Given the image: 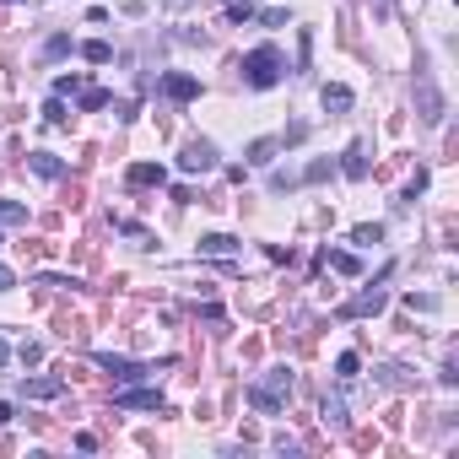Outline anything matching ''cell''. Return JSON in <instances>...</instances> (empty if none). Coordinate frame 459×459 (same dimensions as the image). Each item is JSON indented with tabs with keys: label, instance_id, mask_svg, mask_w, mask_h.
I'll use <instances>...</instances> for the list:
<instances>
[{
	"label": "cell",
	"instance_id": "6da1fadb",
	"mask_svg": "<svg viewBox=\"0 0 459 459\" xmlns=\"http://www.w3.org/2000/svg\"><path fill=\"white\" fill-rule=\"evenodd\" d=\"M281 76H287V60H281V49H276V43H259V49H249V54H243V82H249L254 92L276 86Z\"/></svg>",
	"mask_w": 459,
	"mask_h": 459
},
{
	"label": "cell",
	"instance_id": "7a4b0ae2",
	"mask_svg": "<svg viewBox=\"0 0 459 459\" xmlns=\"http://www.w3.org/2000/svg\"><path fill=\"white\" fill-rule=\"evenodd\" d=\"M287 400H292V373H287V368H271V373L249 389V405L259 411V416H276Z\"/></svg>",
	"mask_w": 459,
	"mask_h": 459
},
{
	"label": "cell",
	"instance_id": "3957f363",
	"mask_svg": "<svg viewBox=\"0 0 459 459\" xmlns=\"http://www.w3.org/2000/svg\"><path fill=\"white\" fill-rule=\"evenodd\" d=\"M416 114L421 125H443V92L432 82V70H416Z\"/></svg>",
	"mask_w": 459,
	"mask_h": 459
},
{
	"label": "cell",
	"instance_id": "277c9868",
	"mask_svg": "<svg viewBox=\"0 0 459 459\" xmlns=\"http://www.w3.org/2000/svg\"><path fill=\"white\" fill-rule=\"evenodd\" d=\"M92 362H98V368H103V373L114 378V384H135L141 373H151V368H141V362H130V356H114V352H98Z\"/></svg>",
	"mask_w": 459,
	"mask_h": 459
},
{
	"label": "cell",
	"instance_id": "5b68a950",
	"mask_svg": "<svg viewBox=\"0 0 459 459\" xmlns=\"http://www.w3.org/2000/svg\"><path fill=\"white\" fill-rule=\"evenodd\" d=\"M384 303H389V297H384V287H368V292H356L352 303H340V319H368V313H384Z\"/></svg>",
	"mask_w": 459,
	"mask_h": 459
},
{
	"label": "cell",
	"instance_id": "8992f818",
	"mask_svg": "<svg viewBox=\"0 0 459 459\" xmlns=\"http://www.w3.org/2000/svg\"><path fill=\"white\" fill-rule=\"evenodd\" d=\"M114 405H119V411H163V389H119V395H114Z\"/></svg>",
	"mask_w": 459,
	"mask_h": 459
},
{
	"label": "cell",
	"instance_id": "52a82bcc",
	"mask_svg": "<svg viewBox=\"0 0 459 459\" xmlns=\"http://www.w3.org/2000/svg\"><path fill=\"white\" fill-rule=\"evenodd\" d=\"M179 167H184V173H211V167H216V146H211V141H189Z\"/></svg>",
	"mask_w": 459,
	"mask_h": 459
},
{
	"label": "cell",
	"instance_id": "ba28073f",
	"mask_svg": "<svg viewBox=\"0 0 459 459\" xmlns=\"http://www.w3.org/2000/svg\"><path fill=\"white\" fill-rule=\"evenodd\" d=\"M163 98H167V103H195V98H200V82L173 70V76H163Z\"/></svg>",
	"mask_w": 459,
	"mask_h": 459
},
{
	"label": "cell",
	"instance_id": "9c48e42d",
	"mask_svg": "<svg viewBox=\"0 0 459 459\" xmlns=\"http://www.w3.org/2000/svg\"><path fill=\"white\" fill-rule=\"evenodd\" d=\"M125 179H130V189H163L167 184V167L163 163H135Z\"/></svg>",
	"mask_w": 459,
	"mask_h": 459
},
{
	"label": "cell",
	"instance_id": "30bf717a",
	"mask_svg": "<svg viewBox=\"0 0 459 459\" xmlns=\"http://www.w3.org/2000/svg\"><path fill=\"white\" fill-rule=\"evenodd\" d=\"M22 395H27V400H60L65 395V378H22Z\"/></svg>",
	"mask_w": 459,
	"mask_h": 459
},
{
	"label": "cell",
	"instance_id": "8fae6325",
	"mask_svg": "<svg viewBox=\"0 0 459 459\" xmlns=\"http://www.w3.org/2000/svg\"><path fill=\"white\" fill-rule=\"evenodd\" d=\"M319 103H324V108H335V114H346V108H352V86L324 82V86H319Z\"/></svg>",
	"mask_w": 459,
	"mask_h": 459
},
{
	"label": "cell",
	"instance_id": "7c38bea8",
	"mask_svg": "<svg viewBox=\"0 0 459 459\" xmlns=\"http://www.w3.org/2000/svg\"><path fill=\"white\" fill-rule=\"evenodd\" d=\"M27 167H33L38 179H65V163L54 157V151H33V157H27Z\"/></svg>",
	"mask_w": 459,
	"mask_h": 459
},
{
	"label": "cell",
	"instance_id": "4fadbf2b",
	"mask_svg": "<svg viewBox=\"0 0 459 459\" xmlns=\"http://www.w3.org/2000/svg\"><path fill=\"white\" fill-rule=\"evenodd\" d=\"M276 151H281V141H276V135H259V141H249V163L254 167H271Z\"/></svg>",
	"mask_w": 459,
	"mask_h": 459
},
{
	"label": "cell",
	"instance_id": "5bb4252c",
	"mask_svg": "<svg viewBox=\"0 0 459 459\" xmlns=\"http://www.w3.org/2000/svg\"><path fill=\"white\" fill-rule=\"evenodd\" d=\"M340 173H346V179H368V157H362V146H352L346 157H340Z\"/></svg>",
	"mask_w": 459,
	"mask_h": 459
},
{
	"label": "cell",
	"instance_id": "9a60e30c",
	"mask_svg": "<svg viewBox=\"0 0 459 459\" xmlns=\"http://www.w3.org/2000/svg\"><path fill=\"white\" fill-rule=\"evenodd\" d=\"M200 254H238V238H227V232H211V238H200Z\"/></svg>",
	"mask_w": 459,
	"mask_h": 459
},
{
	"label": "cell",
	"instance_id": "2e32d148",
	"mask_svg": "<svg viewBox=\"0 0 459 459\" xmlns=\"http://www.w3.org/2000/svg\"><path fill=\"white\" fill-rule=\"evenodd\" d=\"M82 60H86V65H108V60H114V49H108L103 38H86V43H82Z\"/></svg>",
	"mask_w": 459,
	"mask_h": 459
},
{
	"label": "cell",
	"instance_id": "e0dca14e",
	"mask_svg": "<svg viewBox=\"0 0 459 459\" xmlns=\"http://www.w3.org/2000/svg\"><path fill=\"white\" fill-rule=\"evenodd\" d=\"M0 222L6 227H27V206L22 200H0Z\"/></svg>",
	"mask_w": 459,
	"mask_h": 459
},
{
	"label": "cell",
	"instance_id": "ac0fdd59",
	"mask_svg": "<svg viewBox=\"0 0 459 459\" xmlns=\"http://www.w3.org/2000/svg\"><path fill=\"white\" fill-rule=\"evenodd\" d=\"M114 98H108L103 86H82V114H98V108H108Z\"/></svg>",
	"mask_w": 459,
	"mask_h": 459
},
{
	"label": "cell",
	"instance_id": "d6986e66",
	"mask_svg": "<svg viewBox=\"0 0 459 459\" xmlns=\"http://www.w3.org/2000/svg\"><path fill=\"white\" fill-rule=\"evenodd\" d=\"M65 54H70V33H54L43 43V60H65Z\"/></svg>",
	"mask_w": 459,
	"mask_h": 459
},
{
	"label": "cell",
	"instance_id": "ffe728a7",
	"mask_svg": "<svg viewBox=\"0 0 459 459\" xmlns=\"http://www.w3.org/2000/svg\"><path fill=\"white\" fill-rule=\"evenodd\" d=\"M17 362H22V368H38V362H43V346H38V340H22V346H17Z\"/></svg>",
	"mask_w": 459,
	"mask_h": 459
},
{
	"label": "cell",
	"instance_id": "44dd1931",
	"mask_svg": "<svg viewBox=\"0 0 459 459\" xmlns=\"http://www.w3.org/2000/svg\"><path fill=\"white\" fill-rule=\"evenodd\" d=\"M356 368H362V362H356V352H340V356H335V373H340V384H352Z\"/></svg>",
	"mask_w": 459,
	"mask_h": 459
},
{
	"label": "cell",
	"instance_id": "7402d4cb",
	"mask_svg": "<svg viewBox=\"0 0 459 459\" xmlns=\"http://www.w3.org/2000/svg\"><path fill=\"white\" fill-rule=\"evenodd\" d=\"M330 271H340V276H362V259H356V254H330Z\"/></svg>",
	"mask_w": 459,
	"mask_h": 459
},
{
	"label": "cell",
	"instance_id": "603a6c76",
	"mask_svg": "<svg viewBox=\"0 0 459 459\" xmlns=\"http://www.w3.org/2000/svg\"><path fill=\"white\" fill-rule=\"evenodd\" d=\"M227 22H232V27L254 22V6H249V0H227Z\"/></svg>",
	"mask_w": 459,
	"mask_h": 459
},
{
	"label": "cell",
	"instance_id": "cb8c5ba5",
	"mask_svg": "<svg viewBox=\"0 0 459 459\" xmlns=\"http://www.w3.org/2000/svg\"><path fill=\"white\" fill-rule=\"evenodd\" d=\"M330 173H335V163H324V157H319V163L303 167V184H319V179H330Z\"/></svg>",
	"mask_w": 459,
	"mask_h": 459
},
{
	"label": "cell",
	"instance_id": "d4e9b609",
	"mask_svg": "<svg viewBox=\"0 0 459 459\" xmlns=\"http://www.w3.org/2000/svg\"><path fill=\"white\" fill-rule=\"evenodd\" d=\"M43 119H49V125H65L70 114H65V103H60V98H49V103H43Z\"/></svg>",
	"mask_w": 459,
	"mask_h": 459
},
{
	"label": "cell",
	"instance_id": "484cf974",
	"mask_svg": "<svg viewBox=\"0 0 459 459\" xmlns=\"http://www.w3.org/2000/svg\"><path fill=\"white\" fill-rule=\"evenodd\" d=\"M70 92H82V76H54V98H70Z\"/></svg>",
	"mask_w": 459,
	"mask_h": 459
},
{
	"label": "cell",
	"instance_id": "4316f807",
	"mask_svg": "<svg viewBox=\"0 0 459 459\" xmlns=\"http://www.w3.org/2000/svg\"><path fill=\"white\" fill-rule=\"evenodd\" d=\"M352 238H356V243H378V238H384V227H378V222H362Z\"/></svg>",
	"mask_w": 459,
	"mask_h": 459
},
{
	"label": "cell",
	"instance_id": "83f0119b",
	"mask_svg": "<svg viewBox=\"0 0 459 459\" xmlns=\"http://www.w3.org/2000/svg\"><path fill=\"white\" fill-rule=\"evenodd\" d=\"M324 421H346V400H340V395L324 400Z\"/></svg>",
	"mask_w": 459,
	"mask_h": 459
},
{
	"label": "cell",
	"instance_id": "f1b7e54d",
	"mask_svg": "<svg viewBox=\"0 0 459 459\" xmlns=\"http://www.w3.org/2000/svg\"><path fill=\"white\" fill-rule=\"evenodd\" d=\"M6 421H17V405H11V400H0V427H6Z\"/></svg>",
	"mask_w": 459,
	"mask_h": 459
},
{
	"label": "cell",
	"instance_id": "f546056e",
	"mask_svg": "<svg viewBox=\"0 0 459 459\" xmlns=\"http://www.w3.org/2000/svg\"><path fill=\"white\" fill-rule=\"evenodd\" d=\"M11 287H17V276H11L6 265H0V292H11Z\"/></svg>",
	"mask_w": 459,
	"mask_h": 459
},
{
	"label": "cell",
	"instance_id": "4dcf8cb0",
	"mask_svg": "<svg viewBox=\"0 0 459 459\" xmlns=\"http://www.w3.org/2000/svg\"><path fill=\"white\" fill-rule=\"evenodd\" d=\"M6 362H11V346H6V340H0V368H6Z\"/></svg>",
	"mask_w": 459,
	"mask_h": 459
},
{
	"label": "cell",
	"instance_id": "1f68e13d",
	"mask_svg": "<svg viewBox=\"0 0 459 459\" xmlns=\"http://www.w3.org/2000/svg\"><path fill=\"white\" fill-rule=\"evenodd\" d=\"M167 6H184V0H167Z\"/></svg>",
	"mask_w": 459,
	"mask_h": 459
},
{
	"label": "cell",
	"instance_id": "d6a6232c",
	"mask_svg": "<svg viewBox=\"0 0 459 459\" xmlns=\"http://www.w3.org/2000/svg\"><path fill=\"white\" fill-rule=\"evenodd\" d=\"M6 6H22V0H6Z\"/></svg>",
	"mask_w": 459,
	"mask_h": 459
}]
</instances>
